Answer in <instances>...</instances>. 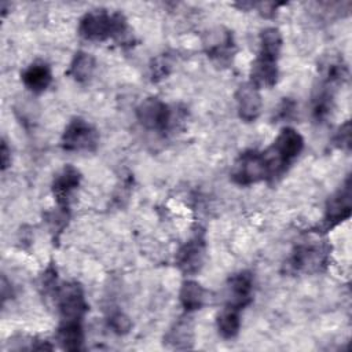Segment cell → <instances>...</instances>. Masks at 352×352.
Returning a JSON list of instances; mask_svg holds the SVG:
<instances>
[{
	"mask_svg": "<svg viewBox=\"0 0 352 352\" xmlns=\"http://www.w3.org/2000/svg\"><path fill=\"white\" fill-rule=\"evenodd\" d=\"M78 34L88 41L132 43V33L125 16L121 12H110L104 8L84 14L78 22Z\"/></svg>",
	"mask_w": 352,
	"mask_h": 352,
	"instance_id": "1",
	"label": "cell"
},
{
	"mask_svg": "<svg viewBox=\"0 0 352 352\" xmlns=\"http://www.w3.org/2000/svg\"><path fill=\"white\" fill-rule=\"evenodd\" d=\"M302 148L304 138L301 133L292 126L282 128L274 142L264 151H261L268 172L267 180L275 182L278 177L286 173Z\"/></svg>",
	"mask_w": 352,
	"mask_h": 352,
	"instance_id": "2",
	"label": "cell"
},
{
	"mask_svg": "<svg viewBox=\"0 0 352 352\" xmlns=\"http://www.w3.org/2000/svg\"><path fill=\"white\" fill-rule=\"evenodd\" d=\"M330 252L331 248L327 241H302L292 249L283 264V271L289 275L320 272L329 264Z\"/></svg>",
	"mask_w": 352,
	"mask_h": 352,
	"instance_id": "3",
	"label": "cell"
},
{
	"mask_svg": "<svg viewBox=\"0 0 352 352\" xmlns=\"http://www.w3.org/2000/svg\"><path fill=\"white\" fill-rule=\"evenodd\" d=\"M98 144V129L81 117L70 120L60 136V147L65 151H95Z\"/></svg>",
	"mask_w": 352,
	"mask_h": 352,
	"instance_id": "4",
	"label": "cell"
},
{
	"mask_svg": "<svg viewBox=\"0 0 352 352\" xmlns=\"http://www.w3.org/2000/svg\"><path fill=\"white\" fill-rule=\"evenodd\" d=\"M136 118L139 124L153 132L165 133L173 125V111L169 104L155 96L146 98L136 107Z\"/></svg>",
	"mask_w": 352,
	"mask_h": 352,
	"instance_id": "5",
	"label": "cell"
},
{
	"mask_svg": "<svg viewBox=\"0 0 352 352\" xmlns=\"http://www.w3.org/2000/svg\"><path fill=\"white\" fill-rule=\"evenodd\" d=\"M231 180L238 186H250L268 179L267 165L261 151L246 150L234 161L230 172Z\"/></svg>",
	"mask_w": 352,
	"mask_h": 352,
	"instance_id": "6",
	"label": "cell"
},
{
	"mask_svg": "<svg viewBox=\"0 0 352 352\" xmlns=\"http://www.w3.org/2000/svg\"><path fill=\"white\" fill-rule=\"evenodd\" d=\"M202 45L208 58L221 66H228L236 52V43L231 30L216 26L204 33Z\"/></svg>",
	"mask_w": 352,
	"mask_h": 352,
	"instance_id": "7",
	"label": "cell"
},
{
	"mask_svg": "<svg viewBox=\"0 0 352 352\" xmlns=\"http://www.w3.org/2000/svg\"><path fill=\"white\" fill-rule=\"evenodd\" d=\"M55 301L62 320H82L89 308L84 289L77 282L59 285L55 292Z\"/></svg>",
	"mask_w": 352,
	"mask_h": 352,
	"instance_id": "8",
	"label": "cell"
},
{
	"mask_svg": "<svg viewBox=\"0 0 352 352\" xmlns=\"http://www.w3.org/2000/svg\"><path fill=\"white\" fill-rule=\"evenodd\" d=\"M351 212H352V182H351V176H348L342 183V186L331 197H329L324 206V214L322 219L320 230H323V232L333 230L342 221L348 220L351 217Z\"/></svg>",
	"mask_w": 352,
	"mask_h": 352,
	"instance_id": "9",
	"label": "cell"
},
{
	"mask_svg": "<svg viewBox=\"0 0 352 352\" xmlns=\"http://www.w3.org/2000/svg\"><path fill=\"white\" fill-rule=\"evenodd\" d=\"M206 258V242L199 234L184 242L176 252L175 264L184 275H195L204 267Z\"/></svg>",
	"mask_w": 352,
	"mask_h": 352,
	"instance_id": "10",
	"label": "cell"
},
{
	"mask_svg": "<svg viewBox=\"0 0 352 352\" xmlns=\"http://www.w3.org/2000/svg\"><path fill=\"white\" fill-rule=\"evenodd\" d=\"M253 300V275L249 271L232 274L226 286V307L242 311Z\"/></svg>",
	"mask_w": 352,
	"mask_h": 352,
	"instance_id": "11",
	"label": "cell"
},
{
	"mask_svg": "<svg viewBox=\"0 0 352 352\" xmlns=\"http://www.w3.org/2000/svg\"><path fill=\"white\" fill-rule=\"evenodd\" d=\"M81 173L73 165H65L52 180V195L58 206L69 208L70 199L76 190L80 187Z\"/></svg>",
	"mask_w": 352,
	"mask_h": 352,
	"instance_id": "12",
	"label": "cell"
},
{
	"mask_svg": "<svg viewBox=\"0 0 352 352\" xmlns=\"http://www.w3.org/2000/svg\"><path fill=\"white\" fill-rule=\"evenodd\" d=\"M236 111L241 120L245 122H253L258 118L263 109V100L260 89L252 82H243L235 92Z\"/></svg>",
	"mask_w": 352,
	"mask_h": 352,
	"instance_id": "13",
	"label": "cell"
},
{
	"mask_svg": "<svg viewBox=\"0 0 352 352\" xmlns=\"http://www.w3.org/2000/svg\"><path fill=\"white\" fill-rule=\"evenodd\" d=\"M319 77L318 82L329 85L334 89L342 85L349 76L348 66L342 56L340 55H329L319 63Z\"/></svg>",
	"mask_w": 352,
	"mask_h": 352,
	"instance_id": "14",
	"label": "cell"
},
{
	"mask_svg": "<svg viewBox=\"0 0 352 352\" xmlns=\"http://www.w3.org/2000/svg\"><path fill=\"white\" fill-rule=\"evenodd\" d=\"M279 76L278 59L258 55L252 62L250 67V81L253 85L260 88H271L276 84Z\"/></svg>",
	"mask_w": 352,
	"mask_h": 352,
	"instance_id": "15",
	"label": "cell"
},
{
	"mask_svg": "<svg viewBox=\"0 0 352 352\" xmlns=\"http://www.w3.org/2000/svg\"><path fill=\"white\" fill-rule=\"evenodd\" d=\"M334 88L318 82L311 95V117L315 122L322 124L324 122L334 109Z\"/></svg>",
	"mask_w": 352,
	"mask_h": 352,
	"instance_id": "16",
	"label": "cell"
},
{
	"mask_svg": "<svg viewBox=\"0 0 352 352\" xmlns=\"http://www.w3.org/2000/svg\"><path fill=\"white\" fill-rule=\"evenodd\" d=\"M195 331L190 318H180L164 336V345L172 349H190L194 345Z\"/></svg>",
	"mask_w": 352,
	"mask_h": 352,
	"instance_id": "17",
	"label": "cell"
},
{
	"mask_svg": "<svg viewBox=\"0 0 352 352\" xmlns=\"http://www.w3.org/2000/svg\"><path fill=\"white\" fill-rule=\"evenodd\" d=\"M22 84L33 94L44 92L52 82V72L45 62H33L21 73Z\"/></svg>",
	"mask_w": 352,
	"mask_h": 352,
	"instance_id": "18",
	"label": "cell"
},
{
	"mask_svg": "<svg viewBox=\"0 0 352 352\" xmlns=\"http://www.w3.org/2000/svg\"><path fill=\"white\" fill-rule=\"evenodd\" d=\"M56 341L62 349L81 351L84 345L82 320H62L56 330Z\"/></svg>",
	"mask_w": 352,
	"mask_h": 352,
	"instance_id": "19",
	"label": "cell"
},
{
	"mask_svg": "<svg viewBox=\"0 0 352 352\" xmlns=\"http://www.w3.org/2000/svg\"><path fill=\"white\" fill-rule=\"evenodd\" d=\"M179 300L187 314L201 309L206 302V290L201 283L187 279L182 283L179 292Z\"/></svg>",
	"mask_w": 352,
	"mask_h": 352,
	"instance_id": "20",
	"label": "cell"
},
{
	"mask_svg": "<svg viewBox=\"0 0 352 352\" xmlns=\"http://www.w3.org/2000/svg\"><path fill=\"white\" fill-rule=\"evenodd\" d=\"M96 67L95 58L85 51H77L69 65L67 74L77 82L84 84L91 80Z\"/></svg>",
	"mask_w": 352,
	"mask_h": 352,
	"instance_id": "21",
	"label": "cell"
},
{
	"mask_svg": "<svg viewBox=\"0 0 352 352\" xmlns=\"http://www.w3.org/2000/svg\"><path fill=\"white\" fill-rule=\"evenodd\" d=\"M216 326L219 334L226 340H232L239 334L241 330V311L226 307L217 314Z\"/></svg>",
	"mask_w": 352,
	"mask_h": 352,
	"instance_id": "22",
	"label": "cell"
},
{
	"mask_svg": "<svg viewBox=\"0 0 352 352\" xmlns=\"http://www.w3.org/2000/svg\"><path fill=\"white\" fill-rule=\"evenodd\" d=\"M282 44H283V38H282L280 30L274 26L265 28L260 33L258 55L279 59L280 51H282Z\"/></svg>",
	"mask_w": 352,
	"mask_h": 352,
	"instance_id": "23",
	"label": "cell"
},
{
	"mask_svg": "<svg viewBox=\"0 0 352 352\" xmlns=\"http://www.w3.org/2000/svg\"><path fill=\"white\" fill-rule=\"evenodd\" d=\"M69 219H70V212H69V208H66V206L56 205V208L44 213V220L52 234L54 242L59 241L62 232L65 231V228L69 223Z\"/></svg>",
	"mask_w": 352,
	"mask_h": 352,
	"instance_id": "24",
	"label": "cell"
},
{
	"mask_svg": "<svg viewBox=\"0 0 352 352\" xmlns=\"http://www.w3.org/2000/svg\"><path fill=\"white\" fill-rule=\"evenodd\" d=\"M173 67V59L168 54H161L150 62V77L153 81H160L169 76Z\"/></svg>",
	"mask_w": 352,
	"mask_h": 352,
	"instance_id": "25",
	"label": "cell"
},
{
	"mask_svg": "<svg viewBox=\"0 0 352 352\" xmlns=\"http://www.w3.org/2000/svg\"><path fill=\"white\" fill-rule=\"evenodd\" d=\"M331 143L336 148L349 151L351 150V121H345L338 126L336 133L333 135Z\"/></svg>",
	"mask_w": 352,
	"mask_h": 352,
	"instance_id": "26",
	"label": "cell"
},
{
	"mask_svg": "<svg viewBox=\"0 0 352 352\" xmlns=\"http://www.w3.org/2000/svg\"><path fill=\"white\" fill-rule=\"evenodd\" d=\"M107 323H109V327L117 334L128 333L131 330V326H132L129 318L125 314L120 312V311H116V312L110 314V316L107 319Z\"/></svg>",
	"mask_w": 352,
	"mask_h": 352,
	"instance_id": "27",
	"label": "cell"
},
{
	"mask_svg": "<svg viewBox=\"0 0 352 352\" xmlns=\"http://www.w3.org/2000/svg\"><path fill=\"white\" fill-rule=\"evenodd\" d=\"M296 110H297V103L290 98H283L278 104V107L275 109L274 118L276 121H289L294 117Z\"/></svg>",
	"mask_w": 352,
	"mask_h": 352,
	"instance_id": "28",
	"label": "cell"
},
{
	"mask_svg": "<svg viewBox=\"0 0 352 352\" xmlns=\"http://www.w3.org/2000/svg\"><path fill=\"white\" fill-rule=\"evenodd\" d=\"M40 285H41V289L45 294H55L59 285H58L56 268L52 264H50L45 268L44 274L41 275V283Z\"/></svg>",
	"mask_w": 352,
	"mask_h": 352,
	"instance_id": "29",
	"label": "cell"
},
{
	"mask_svg": "<svg viewBox=\"0 0 352 352\" xmlns=\"http://www.w3.org/2000/svg\"><path fill=\"white\" fill-rule=\"evenodd\" d=\"M0 157H1V170H6L11 164V150L7 144V142L1 140V148H0Z\"/></svg>",
	"mask_w": 352,
	"mask_h": 352,
	"instance_id": "30",
	"label": "cell"
}]
</instances>
